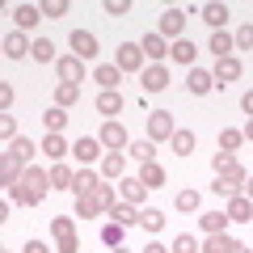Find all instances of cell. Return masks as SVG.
Instances as JSON below:
<instances>
[{"instance_id": "d6a6232c", "label": "cell", "mask_w": 253, "mask_h": 253, "mask_svg": "<svg viewBox=\"0 0 253 253\" xmlns=\"http://www.w3.org/2000/svg\"><path fill=\"white\" fill-rule=\"evenodd\" d=\"M169 144H173V152H177V156H190V152H194V144H199V139H194V131H181V126H177V131H173V139H169Z\"/></svg>"}, {"instance_id": "f6af8a7d", "label": "cell", "mask_w": 253, "mask_h": 253, "mask_svg": "<svg viewBox=\"0 0 253 253\" xmlns=\"http://www.w3.org/2000/svg\"><path fill=\"white\" fill-rule=\"evenodd\" d=\"M241 144H245L241 131H219V152H236Z\"/></svg>"}, {"instance_id": "f5cc1de1", "label": "cell", "mask_w": 253, "mask_h": 253, "mask_svg": "<svg viewBox=\"0 0 253 253\" xmlns=\"http://www.w3.org/2000/svg\"><path fill=\"white\" fill-rule=\"evenodd\" d=\"M21 253H51V245H46V241H26Z\"/></svg>"}, {"instance_id": "9f6ffc18", "label": "cell", "mask_w": 253, "mask_h": 253, "mask_svg": "<svg viewBox=\"0 0 253 253\" xmlns=\"http://www.w3.org/2000/svg\"><path fill=\"white\" fill-rule=\"evenodd\" d=\"M144 253H169V245H161V241H148V249Z\"/></svg>"}, {"instance_id": "7c38bea8", "label": "cell", "mask_w": 253, "mask_h": 253, "mask_svg": "<svg viewBox=\"0 0 253 253\" xmlns=\"http://www.w3.org/2000/svg\"><path fill=\"white\" fill-rule=\"evenodd\" d=\"M72 55L76 59H97V38L89 30H72Z\"/></svg>"}, {"instance_id": "3957f363", "label": "cell", "mask_w": 253, "mask_h": 253, "mask_svg": "<svg viewBox=\"0 0 253 253\" xmlns=\"http://www.w3.org/2000/svg\"><path fill=\"white\" fill-rule=\"evenodd\" d=\"M245 181H249V173L236 165V169H228V173H215L211 190H215V194H224V199H232V194H241V190H245Z\"/></svg>"}, {"instance_id": "ffe728a7", "label": "cell", "mask_w": 253, "mask_h": 253, "mask_svg": "<svg viewBox=\"0 0 253 253\" xmlns=\"http://www.w3.org/2000/svg\"><path fill=\"white\" fill-rule=\"evenodd\" d=\"M101 177H126V152H106L101 156Z\"/></svg>"}, {"instance_id": "d590c367", "label": "cell", "mask_w": 253, "mask_h": 253, "mask_svg": "<svg viewBox=\"0 0 253 253\" xmlns=\"http://www.w3.org/2000/svg\"><path fill=\"white\" fill-rule=\"evenodd\" d=\"M21 181H26L34 194H46V186H51V173H46V169H26V177H21Z\"/></svg>"}, {"instance_id": "ee69618b", "label": "cell", "mask_w": 253, "mask_h": 253, "mask_svg": "<svg viewBox=\"0 0 253 253\" xmlns=\"http://www.w3.org/2000/svg\"><path fill=\"white\" fill-rule=\"evenodd\" d=\"M173 203H177V211L186 215V211H199V203H203V199H199V190H181Z\"/></svg>"}, {"instance_id": "6f0895ef", "label": "cell", "mask_w": 253, "mask_h": 253, "mask_svg": "<svg viewBox=\"0 0 253 253\" xmlns=\"http://www.w3.org/2000/svg\"><path fill=\"white\" fill-rule=\"evenodd\" d=\"M241 135H245V139H253V118L245 123V131H241Z\"/></svg>"}, {"instance_id": "60d3db41", "label": "cell", "mask_w": 253, "mask_h": 253, "mask_svg": "<svg viewBox=\"0 0 253 253\" xmlns=\"http://www.w3.org/2000/svg\"><path fill=\"white\" fill-rule=\"evenodd\" d=\"M139 228H148V232H161L165 228V215L156 207H148V211H139Z\"/></svg>"}, {"instance_id": "9c48e42d", "label": "cell", "mask_w": 253, "mask_h": 253, "mask_svg": "<svg viewBox=\"0 0 253 253\" xmlns=\"http://www.w3.org/2000/svg\"><path fill=\"white\" fill-rule=\"evenodd\" d=\"M72 156H76L81 165H93V161H101L106 152H101V139H93V135H81V139L72 144Z\"/></svg>"}, {"instance_id": "603a6c76", "label": "cell", "mask_w": 253, "mask_h": 253, "mask_svg": "<svg viewBox=\"0 0 253 253\" xmlns=\"http://www.w3.org/2000/svg\"><path fill=\"white\" fill-rule=\"evenodd\" d=\"M13 17H17V30L26 34V30H34L38 21H42V9H38V4H17V9H13Z\"/></svg>"}, {"instance_id": "f35d334b", "label": "cell", "mask_w": 253, "mask_h": 253, "mask_svg": "<svg viewBox=\"0 0 253 253\" xmlns=\"http://www.w3.org/2000/svg\"><path fill=\"white\" fill-rule=\"evenodd\" d=\"M123 236H126L123 224H106L101 228V245H110V249H123Z\"/></svg>"}, {"instance_id": "ba28073f", "label": "cell", "mask_w": 253, "mask_h": 253, "mask_svg": "<svg viewBox=\"0 0 253 253\" xmlns=\"http://www.w3.org/2000/svg\"><path fill=\"white\" fill-rule=\"evenodd\" d=\"M118 68L123 72H144V51H139V42H118Z\"/></svg>"}, {"instance_id": "e575fe53", "label": "cell", "mask_w": 253, "mask_h": 253, "mask_svg": "<svg viewBox=\"0 0 253 253\" xmlns=\"http://www.w3.org/2000/svg\"><path fill=\"white\" fill-rule=\"evenodd\" d=\"M76 173L68 169V165H51V190H72Z\"/></svg>"}, {"instance_id": "b9f144b4", "label": "cell", "mask_w": 253, "mask_h": 253, "mask_svg": "<svg viewBox=\"0 0 253 253\" xmlns=\"http://www.w3.org/2000/svg\"><path fill=\"white\" fill-rule=\"evenodd\" d=\"M93 215H101V207L93 203V194H81L76 199V219H93Z\"/></svg>"}, {"instance_id": "f907efd6", "label": "cell", "mask_w": 253, "mask_h": 253, "mask_svg": "<svg viewBox=\"0 0 253 253\" xmlns=\"http://www.w3.org/2000/svg\"><path fill=\"white\" fill-rule=\"evenodd\" d=\"M106 13H110V17H126L131 4H126V0H106Z\"/></svg>"}, {"instance_id": "4dcf8cb0", "label": "cell", "mask_w": 253, "mask_h": 253, "mask_svg": "<svg viewBox=\"0 0 253 253\" xmlns=\"http://www.w3.org/2000/svg\"><path fill=\"white\" fill-rule=\"evenodd\" d=\"M34 152H38V148L30 144L26 135H17V139H13V144H9V152H4V156H13V161H21V165H30V156H34Z\"/></svg>"}, {"instance_id": "91938a15", "label": "cell", "mask_w": 253, "mask_h": 253, "mask_svg": "<svg viewBox=\"0 0 253 253\" xmlns=\"http://www.w3.org/2000/svg\"><path fill=\"white\" fill-rule=\"evenodd\" d=\"M114 253H126V249H114Z\"/></svg>"}, {"instance_id": "f546056e", "label": "cell", "mask_w": 253, "mask_h": 253, "mask_svg": "<svg viewBox=\"0 0 253 253\" xmlns=\"http://www.w3.org/2000/svg\"><path fill=\"white\" fill-rule=\"evenodd\" d=\"M203 21H207L211 30H224V21H228V4H203Z\"/></svg>"}, {"instance_id": "1f68e13d", "label": "cell", "mask_w": 253, "mask_h": 253, "mask_svg": "<svg viewBox=\"0 0 253 253\" xmlns=\"http://www.w3.org/2000/svg\"><path fill=\"white\" fill-rule=\"evenodd\" d=\"M139 181H144L148 190H156V186H165V169L156 161H144V169H139Z\"/></svg>"}, {"instance_id": "5b68a950", "label": "cell", "mask_w": 253, "mask_h": 253, "mask_svg": "<svg viewBox=\"0 0 253 253\" xmlns=\"http://www.w3.org/2000/svg\"><path fill=\"white\" fill-rule=\"evenodd\" d=\"M156 34H161V38H173V42L186 38V13H181V9H165V13H161V30H156Z\"/></svg>"}, {"instance_id": "db71d44e", "label": "cell", "mask_w": 253, "mask_h": 253, "mask_svg": "<svg viewBox=\"0 0 253 253\" xmlns=\"http://www.w3.org/2000/svg\"><path fill=\"white\" fill-rule=\"evenodd\" d=\"M13 97H17V93H13V84H0V106L9 110V106H13Z\"/></svg>"}, {"instance_id": "d4e9b609", "label": "cell", "mask_w": 253, "mask_h": 253, "mask_svg": "<svg viewBox=\"0 0 253 253\" xmlns=\"http://www.w3.org/2000/svg\"><path fill=\"white\" fill-rule=\"evenodd\" d=\"M93 81H97L101 89H114V84L123 81V68H118V63H97V68H93Z\"/></svg>"}, {"instance_id": "bcb514c9", "label": "cell", "mask_w": 253, "mask_h": 253, "mask_svg": "<svg viewBox=\"0 0 253 253\" xmlns=\"http://www.w3.org/2000/svg\"><path fill=\"white\" fill-rule=\"evenodd\" d=\"M169 253H199V241H194V236H190V232H181L177 241L169 245Z\"/></svg>"}, {"instance_id": "277c9868", "label": "cell", "mask_w": 253, "mask_h": 253, "mask_svg": "<svg viewBox=\"0 0 253 253\" xmlns=\"http://www.w3.org/2000/svg\"><path fill=\"white\" fill-rule=\"evenodd\" d=\"M173 131H177V123H173V114L169 110H152L148 114V139H173Z\"/></svg>"}, {"instance_id": "2e32d148", "label": "cell", "mask_w": 253, "mask_h": 253, "mask_svg": "<svg viewBox=\"0 0 253 253\" xmlns=\"http://www.w3.org/2000/svg\"><path fill=\"white\" fill-rule=\"evenodd\" d=\"M194 55H199V46L190 42V38H177V42H169V59L181 63V68H194Z\"/></svg>"}, {"instance_id": "8fae6325", "label": "cell", "mask_w": 253, "mask_h": 253, "mask_svg": "<svg viewBox=\"0 0 253 253\" xmlns=\"http://www.w3.org/2000/svg\"><path fill=\"white\" fill-rule=\"evenodd\" d=\"M241 72H245V63L236 59V55H228V59H215V72L211 76H215L219 84H232V81H241Z\"/></svg>"}, {"instance_id": "52a82bcc", "label": "cell", "mask_w": 253, "mask_h": 253, "mask_svg": "<svg viewBox=\"0 0 253 253\" xmlns=\"http://www.w3.org/2000/svg\"><path fill=\"white\" fill-rule=\"evenodd\" d=\"M139 84H144V93L169 89V68H165V63H148L144 72H139Z\"/></svg>"}, {"instance_id": "816d5d0a", "label": "cell", "mask_w": 253, "mask_h": 253, "mask_svg": "<svg viewBox=\"0 0 253 253\" xmlns=\"http://www.w3.org/2000/svg\"><path fill=\"white\" fill-rule=\"evenodd\" d=\"M0 135L9 139V144H13V139H17V123H13V118H9V114L0 118Z\"/></svg>"}, {"instance_id": "e0dca14e", "label": "cell", "mask_w": 253, "mask_h": 253, "mask_svg": "<svg viewBox=\"0 0 253 253\" xmlns=\"http://www.w3.org/2000/svg\"><path fill=\"white\" fill-rule=\"evenodd\" d=\"M139 51H144V59H152V63H161L165 55H169V46H165V38H161V34H152V30H148V34L139 38Z\"/></svg>"}, {"instance_id": "cb8c5ba5", "label": "cell", "mask_w": 253, "mask_h": 253, "mask_svg": "<svg viewBox=\"0 0 253 253\" xmlns=\"http://www.w3.org/2000/svg\"><path fill=\"white\" fill-rule=\"evenodd\" d=\"M118 110H123V93H118V89H101V93H97V114L114 118Z\"/></svg>"}, {"instance_id": "681fc988", "label": "cell", "mask_w": 253, "mask_h": 253, "mask_svg": "<svg viewBox=\"0 0 253 253\" xmlns=\"http://www.w3.org/2000/svg\"><path fill=\"white\" fill-rule=\"evenodd\" d=\"M63 13H68V0H46V4H42V17H63Z\"/></svg>"}, {"instance_id": "8d00e7d4", "label": "cell", "mask_w": 253, "mask_h": 253, "mask_svg": "<svg viewBox=\"0 0 253 253\" xmlns=\"http://www.w3.org/2000/svg\"><path fill=\"white\" fill-rule=\"evenodd\" d=\"M76 101H81V84H59V89H55V106L59 110L76 106Z\"/></svg>"}, {"instance_id": "7dc6e473", "label": "cell", "mask_w": 253, "mask_h": 253, "mask_svg": "<svg viewBox=\"0 0 253 253\" xmlns=\"http://www.w3.org/2000/svg\"><path fill=\"white\" fill-rule=\"evenodd\" d=\"M211 169H215V173L236 169V156H232V152H215V156H211Z\"/></svg>"}, {"instance_id": "7402d4cb", "label": "cell", "mask_w": 253, "mask_h": 253, "mask_svg": "<svg viewBox=\"0 0 253 253\" xmlns=\"http://www.w3.org/2000/svg\"><path fill=\"white\" fill-rule=\"evenodd\" d=\"M199 224H203V232H207V236H219L228 224H232V219H228V211H203Z\"/></svg>"}, {"instance_id": "836d02e7", "label": "cell", "mask_w": 253, "mask_h": 253, "mask_svg": "<svg viewBox=\"0 0 253 253\" xmlns=\"http://www.w3.org/2000/svg\"><path fill=\"white\" fill-rule=\"evenodd\" d=\"M97 186H101V177H97L93 169H81V173H76V181H72L76 199H81V194H89V190H97Z\"/></svg>"}, {"instance_id": "ac0fdd59", "label": "cell", "mask_w": 253, "mask_h": 253, "mask_svg": "<svg viewBox=\"0 0 253 253\" xmlns=\"http://www.w3.org/2000/svg\"><path fill=\"white\" fill-rule=\"evenodd\" d=\"M224 211H228V219H236V224H253V203L245 199V194H232Z\"/></svg>"}, {"instance_id": "83f0119b", "label": "cell", "mask_w": 253, "mask_h": 253, "mask_svg": "<svg viewBox=\"0 0 253 253\" xmlns=\"http://www.w3.org/2000/svg\"><path fill=\"white\" fill-rule=\"evenodd\" d=\"M42 152L59 165L63 156H72V148H68V139H63V135H46V139H42Z\"/></svg>"}, {"instance_id": "94428289", "label": "cell", "mask_w": 253, "mask_h": 253, "mask_svg": "<svg viewBox=\"0 0 253 253\" xmlns=\"http://www.w3.org/2000/svg\"><path fill=\"white\" fill-rule=\"evenodd\" d=\"M4 253H9V249H4Z\"/></svg>"}, {"instance_id": "4fadbf2b", "label": "cell", "mask_w": 253, "mask_h": 253, "mask_svg": "<svg viewBox=\"0 0 253 253\" xmlns=\"http://www.w3.org/2000/svg\"><path fill=\"white\" fill-rule=\"evenodd\" d=\"M199 253H249V249H245L241 241H232L228 232H219V236H207V245H203Z\"/></svg>"}, {"instance_id": "30bf717a", "label": "cell", "mask_w": 253, "mask_h": 253, "mask_svg": "<svg viewBox=\"0 0 253 253\" xmlns=\"http://www.w3.org/2000/svg\"><path fill=\"white\" fill-rule=\"evenodd\" d=\"M186 89L194 93V97H207V93L215 89V76L203 72V68H190V72H186Z\"/></svg>"}, {"instance_id": "4316f807", "label": "cell", "mask_w": 253, "mask_h": 253, "mask_svg": "<svg viewBox=\"0 0 253 253\" xmlns=\"http://www.w3.org/2000/svg\"><path fill=\"white\" fill-rule=\"evenodd\" d=\"M42 126H46V135H63V126H68V110L51 106V110L42 114Z\"/></svg>"}, {"instance_id": "6da1fadb", "label": "cell", "mask_w": 253, "mask_h": 253, "mask_svg": "<svg viewBox=\"0 0 253 253\" xmlns=\"http://www.w3.org/2000/svg\"><path fill=\"white\" fill-rule=\"evenodd\" d=\"M51 232L59 241L55 253H81V241H76V215H55L51 219Z\"/></svg>"}, {"instance_id": "f1b7e54d", "label": "cell", "mask_w": 253, "mask_h": 253, "mask_svg": "<svg viewBox=\"0 0 253 253\" xmlns=\"http://www.w3.org/2000/svg\"><path fill=\"white\" fill-rule=\"evenodd\" d=\"M207 51H215V59H228V55L236 51V42H232V34L215 30V34H211V42H207Z\"/></svg>"}, {"instance_id": "484cf974", "label": "cell", "mask_w": 253, "mask_h": 253, "mask_svg": "<svg viewBox=\"0 0 253 253\" xmlns=\"http://www.w3.org/2000/svg\"><path fill=\"white\" fill-rule=\"evenodd\" d=\"M110 224H123V228L139 224V207H131V203H114V207H110Z\"/></svg>"}, {"instance_id": "7bdbcfd3", "label": "cell", "mask_w": 253, "mask_h": 253, "mask_svg": "<svg viewBox=\"0 0 253 253\" xmlns=\"http://www.w3.org/2000/svg\"><path fill=\"white\" fill-rule=\"evenodd\" d=\"M30 55H34L38 63H51L55 59V42H51V38H34V51H30Z\"/></svg>"}, {"instance_id": "c3c4849f", "label": "cell", "mask_w": 253, "mask_h": 253, "mask_svg": "<svg viewBox=\"0 0 253 253\" xmlns=\"http://www.w3.org/2000/svg\"><path fill=\"white\" fill-rule=\"evenodd\" d=\"M232 42H236V51H253V26H241L232 34Z\"/></svg>"}, {"instance_id": "680465c9", "label": "cell", "mask_w": 253, "mask_h": 253, "mask_svg": "<svg viewBox=\"0 0 253 253\" xmlns=\"http://www.w3.org/2000/svg\"><path fill=\"white\" fill-rule=\"evenodd\" d=\"M245 199H249V203H253V181H245Z\"/></svg>"}, {"instance_id": "7a4b0ae2", "label": "cell", "mask_w": 253, "mask_h": 253, "mask_svg": "<svg viewBox=\"0 0 253 253\" xmlns=\"http://www.w3.org/2000/svg\"><path fill=\"white\" fill-rule=\"evenodd\" d=\"M101 148H106V152H126V148H131V139H126V126L118 123V118H106V123H101Z\"/></svg>"}, {"instance_id": "74e56055", "label": "cell", "mask_w": 253, "mask_h": 253, "mask_svg": "<svg viewBox=\"0 0 253 253\" xmlns=\"http://www.w3.org/2000/svg\"><path fill=\"white\" fill-rule=\"evenodd\" d=\"M89 194H93V203H97L101 211H110V207H114V203H118V194H114V186H106V181H101L97 190H89Z\"/></svg>"}, {"instance_id": "11a10c76", "label": "cell", "mask_w": 253, "mask_h": 253, "mask_svg": "<svg viewBox=\"0 0 253 253\" xmlns=\"http://www.w3.org/2000/svg\"><path fill=\"white\" fill-rule=\"evenodd\" d=\"M241 110H245V114L253 118V89H249V93H245V97H241Z\"/></svg>"}, {"instance_id": "d6986e66", "label": "cell", "mask_w": 253, "mask_h": 253, "mask_svg": "<svg viewBox=\"0 0 253 253\" xmlns=\"http://www.w3.org/2000/svg\"><path fill=\"white\" fill-rule=\"evenodd\" d=\"M21 177H26V165H21V161H13V156H4V161H0V186H4V190H13Z\"/></svg>"}, {"instance_id": "5bb4252c", "label": "cell", "mask_w": 253, "mask_h": 253, "mask_svg": "<svg viewBox=\"0 0 253 253\" xmlns=\"http://www.w3.org/2000/svg\"><path fill=\"white\" fill-rule=\"evenodd\" d=\"M118 194H123V203H131V207H139V203L148 199V186L139 177H123L118 181Z\"/></svg>"}, {"instance_id": "ab89813d", "label": "cell", "mask_w": 253, "mask_h": 253, "mask_svg": "<svg viewBox=\"0 0 253 253\" xmlns=\"http://www.w3.org/2000/svg\"><path fill=\"white\" fill-rule=\"evenodd\" d=\"M152 152H156V144H152V139H135V144L126 148V156H135L139 165H144V161H152Z\"/></svg>"}, {"instance_id": "8992f818", "label": "cell", "mask_w": 253, "mask_h": 253, "mask_svg": "<svg viewBox=\"0 0 253 253\" xmlns=\"http://www.w3.org/2000/svg\"><path fill=\"white\" fill-rule=\"evenodd\" d=\"M55 72H59V84H81L84 81V59L63 55V59H55Z\"/></svg>"}, {"instance_id": "44dd1931", "label": "cell", "mask_w": 253, "mask_h": 253, "mask_svg": "<svg viewBox=\"0 0 253 253\" xmlns=\"http://www.w3.org/2000/svg\"><path fill=\"white\" fill-rule=\"evenodd\" d=\"M4 199H9V203H17V207H38V203H42V194H34V190H30L26 181H17L13 190H4Z\"/></svg>"}, {"instance_id": "9a60e30c", "label": "cell", "mask_w": 253, "mask_h": 253, "mask_svg": "<svg viewBox=\"0 0 253 253\" xmlns=\"http://www.w3.org/2000/svg\"><path fill=\"white\" fill-rule=\"evenodd\" d=\"M30 51H34V42H30L21 30H13V34L4 38V59H26Z\"/></svg>"}]
</instances>
